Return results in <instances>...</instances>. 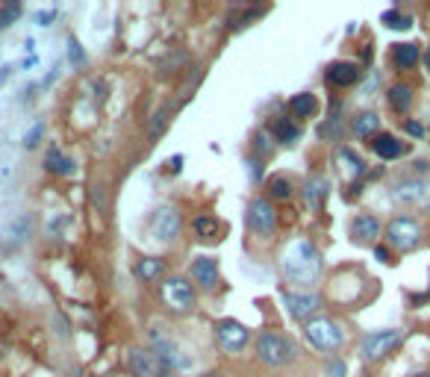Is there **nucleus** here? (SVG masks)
I'll return each mask as SVG.
<instances>
[{"instance_id": "obj_38", "label": "nucleus", "mask_w": 430, "mask_h": 377, "mask_svg": "<svg viewBox=\"0 0 430 377\" xmlns=\"http://www.w3.org/2000/svg\"><path fill=\"white\" fill-rule=\"evenodd\" d=\"M53 18H57V12H53V9L48 12V9H45V12H39V24H41V27H50Z\"/></svg>"}, {"instance_id": "obj_28", "label": "nucleus", "mask_w": 430, "mask_h": 377, "mask_svg": "<svg viewBox=\"0 0 430 377\" xmlns=\"http://www.w3.org/2000/svg\"><path fill=\"white\" fill-rule=\"evenodd\" d=\"M339 160H342V162H348V165H345V171H348L351 177H360V174H366V162H362V157H357L354 151L342 148V151H339Z\"/></svg>"}, {"instance_id": "obj_45", "label": "nucleus", "mask_w": 430, "mask_h": 377, "mask_svg": "<svg viewBox=\"0 0 430 377\" xmlns=\"http://www.w3.org/2000/svg\"><path fill=\"white\" fill-rule=\"evenodd\" d=\"M204 377H222V374H204Z\"/></svg>"}, {"instance_id": "obj_31", "label": "nucleus", "mask_w": 430, "mask_h": 377, "mask_svg": "<svg viewBox=\"0 0 430 377\" xmlns=\"http://www.w3.org/2000/svg\"><path fill=\"white\" fill-rule=\"evenodd\" d=\"M324 377H345V360L342 357H333V360H327L324 362Z\"/></svg>"}, {"instance_id": "obj_7", "label": "nucleus", "mask_w": 430, "mask_h": 377, "mask_svg": "<svg viewBox=\"0 0 430 377\" xmlns=\"http://www.w3.org/2000/svg\"><path fill=\"white\" fill-rule=\"evenodd\" d=\"M159 295H162V304L168 307L171 313H189L195 307V289L183 277H168V280L159 286Z\"/></svg>"}, {"instance_id": "obj_2", "label": "nucleus", "mask_w": 430, "mask_h": 377, "mask_svg": "<svg viewBox=\"0 0 430 377\" xmlns=\"http://www.w3.org/2000/svg\"><path fill=\"white\" fill-rule=\"evenodd\" d=\"M257 357L260 362L280 369V365H289L297 360V345L289 336L277 334V330H262L257 336Z\"/></svg>"}, {"instance_id": "obj_30", "label": "nucleus", "mask_w": 430, "mask_h": 377, "mask_svg": "<svg viewBox=\"0 0 430 377\" xmlns=\"http://www.w3.org/2000/svg\"><path fill=\"white\" fill-rule=\"evenodd\" d=\"M21 15V6L18 3H6V6H0V30L9 27L12 21Z\"/></svg>"}, {"instance_id": "obj_33", "label": "nucleus", "mask_w": 430, "mask_h": 377, "mask_svg": "<svg viewBox=\"0 0 430 377\" xmlns=\"http://www.w3.org/2000/svg\"><path fill=\"white\" fill-rule=\"evenodd\" d=\"M41 133H45V124H41V121H36V124L30 127V133H24V148H36L39 139H41Z\"/></svg>"}, {"instance_id": "obj_12", "label": "nucleus", "mask_w": 430, "mask_h": 377, "mask_svg": "<svg viewBox=\"0 0 430 377\" xmlns=\"http://www.w3.org/2000/svg\"><path fill=\"white\" fill-rule=\"evenodd\" d=\"M280 298L286 309H289V316L295 321H310V316L315 313V309H322V298L318 295H310V292H286L280 289Z\"/></svg>"}, {"instance_id": "obj_25", "label": "nucleus", "mask_w": 430, "mask_h": 377, "mask_svg": "<svg viewBox=\"0 0 430 377\" xmlns=\"http://www.w3.org/2000/svg\"><path fill=\"white\" fill-rule=\"evenodd\" d=\"M271 133H274V136H277V142H283V145H295V142L301 139V127H297V124H292V121H286V118L274 121Z\"/></svg>"}, {"instance_id": "obj_19", "label": "nucleus", "mask_w": 430, "mask_h": 377, "mask_svg": "<svg viewBox=\"0 0 430 377\" xmlns=\"http://www.w3.org/2000/svg\"><path fill=\"white\" fill-rule=\"evenodd\" d=\"M327 195H330V183L324 177H310V180H306L304 197H306V204H310V209H322Z\"/></svg>"}, {"instance_id": "obj_9", "label": "nucleus", "mask_w": 430, "mask_h": 377, "mask_svg": "<svg viewBox=\"0 0 430 377\" xmlns=\"http://www.w3.org/2000/svg\"><path fill=\"white\" fill-rule=\"evenodd\" d=\"M148 227H150V236L157 242H174L180 236L183 221H180V213L174 206H159V209H153L150 213Z\"/></svg>"}, {"instance_id": "obj_34", "label": "nucleus", "mask_w": 430, "mask_h": 377, "mask_svg": "<svg viewBox=\"0 0 430 377\" xmlns=\"http://www.w3.org/2000/svg\"><path fill=\"white\" fill-rule=\"evenodd\" d=\"M253 148H257V153H262V157H266V153L271 151V133H268V130L257 133V136H253Z\"/></svg>"}, {"instance_id": "obj_26", "label": "nucleus", "mask_w": 430, "mask_h": 377, "mask_svg": "<svg viewBox=\"0 0 430 377\" xmlns=\"http://www.w3.org/2000/svg\"><path fill=\"white\" fill-rule=\"evenodd\" d=\"M289 109H292L295 118H310L315 113V95H310V92L295 95L292 101H289Z\"/></svg>"}, {"instance_id": "obj_1", "label": "nucleus", "mask_w": 430, "mask_h": 377, "mask_svg": "<svg viewBox=\"0 0 430 377\" xmlns=\"http://www.w3.org/2000/svg\"><path fill=\"white\" fill-rule=\"evenodd\" d=\"M283 274L292 283H313L322 274V253L313 242H295L283 253Z\"/></svg>"}, {"instance_id": "obj_16", "label": "nucleus", "mask_w": 430, "mask_h": 377, "mask_svg": "<svg viewBox=\"0 0 430 377\" xmlns=\"http://www.w3.org/2000/svg\"><path fill=\"white\" fill-rule=\"evenodd\" d=\"M371 148H374V153H378L380 160H398L401 153L407 151L404 142H398L395 136H389V133H378V136L371 139Z\"/></svg>"}, {"instance_id": "obj_10", "label": "nucleus", "mask_w": 430, "mask_h": 377, "mask_svg": "<svg viewBox=\"0 0 430 377\" xmlns=\"http://www.w3.org/2000/svg\"><path fill=\"white\" fill-rule=\"evenodd\" d=\"M248 227L257 236H271L277 230V213H274L268 197H253L248 204Z\"/></svg>"}, {"instance_id": "obj_21", "label": "nucleus", "mask_w": 430, "mask_h": 377, "mask_svg": "<svg viewBox=\"0 0 430 377\" xmlns=\"http://www.w3.org/2000/svg\"><path fill=\"white\" fill-rule=\"evenodd\" d=\"M351 130H354L360 139H374L380 133V115L378 113H360L354 118V124H351Z\"/></svg>"}, {"instance_id": "obj_24", "label": "nucleus", "mask_w": 430, "mask_h": 377, "mask_svg": "<svg viewBox=\"0 0 430 377\" xmlns=\"http://www.w3.org/2000/svg\"><path fill=\"white\" fill-rule=\"evenodd\" d=\"M266 188H268V195L274 197V201H289V197H292V180H289V177H283V174L268 177Z\"/></svg>"}, {"instance_id": "obj_13", "label": "nucleus", "mask_w": 430, "mask_h": 377, "mask_svg": "<svg viewBox=\"0 0 430 377\" xmlns=\"http://www.w3.org/2000/svg\"><path fill=\"white\" fill-rule=\"evenodd\" d=\"M360 77H362L360 65H357V62H348V59H339V62H333V65L327 68V83L336 86V88L354 86V83H360Z\"/></svg>"}, {"instance_id": "obj_4", "label": "nucleus", "mask_w": 430, "mask_h": 377, "mask_svg": "<svg viewBox=\"0 0 430 377\" xmlns=\"http://www.w3.org/2000/svg\"><path fill=\"white\" fill-rule=\"evenodd\" d=\"M130 371L136 377H174V369L150 348H130L127 354Z\"/></svg>"}, {"instance_id": "obj_15", "label": "nucleus", "mask_w": 430, "mask_h": 377, "mask_svg": "<svg viewBox=\"0 0 430 377\" xmlns=\"http://www.w3.org/2000/svg\"><path fill=\"white\" fill-rule=\"evenodd\" d=\"M351 236H354V242H362V245H369V242H374V239L380 236V221L374 218L371 213L357 215L354 221H351Z\"/></svg>"}, {"instance_id": "obj_32", "label": "nucleus", "mask_w": 430, "mask_h": 377, "mask_svg": "<svg viewBox=\"0 0 430 377\" xmlns=\"http://www.w3.org/2000/svg\"><path fill=\"white\" fill-rule=\"evenodd\" d=\"M68 59L74 62V65H83L86 62V53H83V44L77 41L74 36H68Z\"/></svg>"}, {"instance_id": "obj_43", "label": "nucleus", "mask_w": 430, "mask_h": 377, "mask_svg": "<svg viewBox=\"0 0 430 377\" xmlns=\"http://www.w3.org/2000/svg\"><path fill=\"white\" fill-rule=\"evenodd\" d=\"M424 65H427V71H430V48H427V53H424Z\"/></svg>"}, {"instance_id": "obj_42", "label": "nucleus", "mask_w": 430, "mask_h": 377, "mask_svg": "<svg viewBox=\"0 0 430 377\" xmlns=\"http://www.w3.org/2000/svg\"><path fill=\"white\" fill-rule=\"evenodd\" d=\"M180 165H183V157H174V160H171V171L177 174V171H180Z\"/></svg>"}, {"instance_id": "obj_22", "label": "nucleus", "mask_w": 430, "mask_h": 377, "mask_svg": "<svg viewBox=\"0 0 430 377\" xmlns=\"http://www.w3.org/2000/svg\"><path fill=\"white\" fill-rule=\"evenodd\" d=\"M165 271V262L159 257H145V260H139L136 262V280L139 283H150V280H157V277Z\"/></svg>"}, {"instance_id": "obj_8", "label": "nucleus", "mask_w": 430, "mask_h": 377, "mask_svg": "<svg viewBox=\"0 0 430 377\" xmlns=\"http://www.w3.org/2000/svg\"><path fill=\"white\" fill-rule=\"evenodd\" d=\"M401 342H404L401 330H374V334H369L366 339H362V357H366L369 362H378L383 357H389Z\"/></svg>"}, {"instance_id": "obj_29", "label": "nucleus", "mask_w": 430, "mask_h": 377, "mask_svg": "<svg viewBox=\"0 0 430 377\" xmlns=\"http://www.w3.org/2000/svg\"><path fill=\"white\" fill-rule=\"evenodd\" d=\"M380 21L386 27H392V30H407L410 27V15H401L398 9H389V12H383Z\"/></svg>"}, {"instance_id": "obj_36", "label": "nucleus", "mask_w": 430, "mask_h": 377, "mask_svg": "<svg viewBox=\"0 0 430 377\" xmlns=\"http://www.w3.org/2000/svg\"><path fill=\"white\" fill-rule=\"evenodd\" d=\"M165 121H168V109H159V113L153 115V121H150V139L159 136L162 127H165Z\"/></svg>"}, {"instance_id": "obj_18", "label": "nucleus", "mask_w": 430, "mask_h": 377, "mask_svg": "<svg viewBox=\"0 0 430 377\" xmlns=\"http://www.w3.org/2000/svg\"><path fill=\"white\" fill-rule=\"evenodd\" d=\"M418 59H422V53H418V44L407 41V44H395L392 48V65L401 71H410L418 65Z\"/></svg>"}, {"instance_id": "obj_20", "label": "nucleus", "mask_w": 430, "mask_h": 377, "mask_svg": "<svg viewBox=\"0 0 430 377\" xmlns=\"http://www.w3.org/2000/svg\"><path fill=\"white\" fill-rule=\"evenodd\" d=\"M386 101H389L392 106V113H410V106H413V86H404V83H395L389 88V95H386Z\"/></svg>"}, {"instance_id": "obj_40", "label": "nucleus", "mask_w": 430, "mask_h": 377, "mask_svg": "<svg viewBox=\"0 0 430 377\" xmlns=\"http://www.w3.org/2000/svg\"><path fill=\"white\" fill-rule=\"evenodd\" d=\"M374 257H378L380 262H389V248H380L378 245V248H374Z\"/></svg>"}, {"instance_id": "obj_14", "label": "nucleus", "mask_w": 430, "mask_h": 377, "mask_svg": "<svg viewBox=\"0 0 430 377\" xmlns=\"http://www.w3.org/2000/svg\"><path fill=\"white\" fill-rule=\"evenodd\" d=\"M192 277H195V283L201 286V289L213 292L218 286V280H222V274H218V262L213 257H197L192 262Z\"/></svg>"}, {"instance_id": "obj_5", "label": "nucleus", "mask_w": 430, "mask_h": 377, "mask_svg": "<svg viewBox=\"0 0 430 377\" xmlns=\"http://www.w3.org/2000/svg\"><path fill=\"white\" fill-rule=\"evenodd\" d=\"M148 342H150V351H157L159 357L171 365L174 371H186V369H192V357L186 354L177 342H174L168 334H162V327H150V336H148Z\"/></svg>"}, {"instance_id": "obj_6", "label": "nucleus", "mask_w": 430, "mask_h": 377, "mask_svg": "<svg viewBox=\"0 0 430 377\" xmlns=\"http://www.w3.org/2000/svg\"><path fill=\"white\" fill-rule=\"evenodd\" d=\"M386 239H389V245L398 248V251H413V248L422 245V224L410 215H398V218L389 221V227H386Z\"/></svg>"}, {"instance_id": "obj_27", "label": "nucleus", "mask_w": 430, "mask_h": 377, "mask_svg": "<svg viewBox=\"0 0 430 377\" xmlns=\"http://www.w3.org/2000/svg\"><path fill=\"white\" fill-rule=\"evenodd\" d=\"M192 230L197 233V236L201 239H215L218 236V230H222V224H218V221L213 218V215H197L195 221H192Z\"/></svg>"}, {"instance_id": "obj_44", "label": "nucleus", "mask_w": 430, "mask_h": 377, "mask_svg": "<svg viewBox=\"0 0 430 377\" xmlns=\"http://www.w3.org/2000/svg\"><path fill=\"white\" fill-rule=\"evenodd\" d=\"M410 377H430V371H418V374H410Z\"/></svg>"}, {"instance_id": "obj_23", "label": "nucleus", "mask_w": 430, "mask_h": 377, "mask_svg": "<svg viewBox=\"0 0 430 377\" xmlns=\"http://www.w3.org/2000/svg\"><path fill=\"white\" fill-rule=\"evenodd\" d=\"M424 195H427V188H424V183H418V180L401 183L398 188H395V197L404 201V204H418V201H424Z\"/></svg>"}, {"instance_id": "obj_41", "label": "nucleus", "mask_w": 430, "mask_h": 377, "mask_svg": "<svg viewBox=\"0 0 430 377\" xmlns=\"http://www.w3.org/2000/svg\"><path fill=\"white\" fill-rule=\"evenodd\" d=\"M248 165H251V171H253V180L260 183V180H262V177H260V160H251Z\"/></svg>"}, {"instance_id": "obj_17", "label": "nucleus", "mask_w": 430, "mask_h": 377, "mask_svg": "<svg viewBox=\"0 0 430 377\" xmlns=\"http://www.w3.org/2000/svg\"><path fill=\"white\" fill-rule=\"evenodd\" d=\"M45 168H48L50 174H57V177H71L77 165H74L71 157H65V153H62L57 145H50L48 153H45Z\"/></svg>"}, {"instance_id": "obj_37", "label": "nucleus", "mask_w": 430, "mask_h": 377, "mask_svg": "<svg viewBox=\"0 0 430 377\" xmlns=\"http://www.w3.org/2000/svg\"><path fill=\"white\" fill-rule=\"evenodd\" d=\"M404 130L410 133V136H422V133H424V127H422V124H416V121H407Z\"/></svg>"}, {"instance_id": "obj_3", "label": "nucleus", "mask_w": 430, "mask_h": 377, "mask_svg": "<svg viewBox=\"0 0 430 377\" xmlns=\"http://www.w3.org/2000/svg\"><path fill=\"white\" fill-rule=\"evenodd\" d=\"M306 339H310V345L318 348V351H339L342 342H345V330H342L339 321L333 318H313L306 321Z\"/></svg>"}, {"instance_id": "obj_11", "label": "nucleus", "mask_w": 430, "mask_h": 377, "mask_svg": "<svg viewBox=\"0 0 430 377\" xmlns=\"http://www.w3.org/2000/svg\"><path fill=\"white\" fill-rule=\"evenodd\" d=\"M215 336H218V342H222V348L227 354H239L251 342V330L236 318H224V321H218L215 325Z\"/></svg>"}, {"instance_id": "obj_39", "label": "nucleus", "mask_w": 430, "mask_h": 377, "mask_svg": "<svg viewBox=\"0 0 430 377\" xmlns=\"http://www.w3.org/2000/svg\"><path fill=\"white\" fill-rule=\"evenodd\" d=\"M9 77H12V65H0V86H3Z\"/></svg>"}, {"instance_id": "obj_35", "label": "nucleus", "mask_w": 430, "mask_h": 377, "mask_svg": "<svg viewBox=\"0 0 430 377\" xmlns=\"http://www.w3.org/2000/svg\"><path fill=\"white\" fill-rule=\"evenodd\" d=\"M92 201H95V209H97V213H106V186H104V183H95Z\"/></svg>"}]
</instances>
